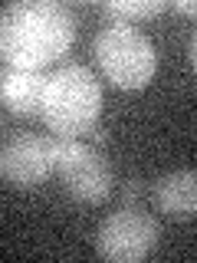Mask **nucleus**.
Returning a JSON list of instances; mask_svg holds the SVG:
<instances>
[{"mask_svg": "<svg viewBox=\"0 0 197 263\" xmlns=\"http://www.w3.org/2000/svg\"><path fill=\"white\" fill-rule=\"evenodd\" d=\"M161 230L142 208H122L109 214L95 230V253L109 263H138L154 250Z\"/></svg>", "mask_w": 197, "mask_h": 263, "instance_id": "obj_5", "label": "nucleus"}, {"mask_svg": "<svg viewBox=\"0 0 197 263\" xmlns=\"http://www.w3.org/2000/svg\"><path fill=\"white\" fill-rule=\"evenodd\" d=\"M98 112H102V86L92 69L60 66L46 76L40 115L53 138H86L95 128Z\"/></svg>", "mask_w": 197, "mask_h": 263, "instance_id": "obj_2", "label": "nucleus"}, {"mask_svg": "<svg viewBox=\"0 0 197 263\" xmlns=\"http://www.w3.org/2000/svg\"><path fill=\"white\" fill-rule=\"evenodd\" d=\"M43 89H46L43 69H7L0 76V102L13 115H40Z\"/></svg>", "mask_w": 197, "mask_h": 263, "instance_id": "obj_8", "label": "nucleus"}, {"mask_svg": "<svg viewBox=\"0 0 197 263\" xmlns=\"http://www.w3.org/2000/svg\"><path fill=\"white\" fill-rule=\"evenodd\" d=\"M151 197L158 211L171 220H194L197 214V175L194 168H178L161 175L151 184Z\"/></svg>", "mask_w": 197, "mask_h": 263, "instance_id": "obj_7", "label": "nucleus"}, {"mask_svg": "<svg viewBox=\"0 0 197 263\" xmlns=\"http://www.w3.org/2000/svg\"><path fill=\"white\" fill-rule=\"evenodd\" d=\"M164 10H168L164 0H148V4H142V0H112V4L102 7V13L109 16L112 23H125V27H131V23H138V20H154V16H161Z\"/></svg>", "mask_w": 197, "mask_h": 263, "instance_id": "obj_9", "label": "nucleus"}, {"mask_svg": "<svg viewBox=\"0 0 197 263\" xmlns=\"http://www.w3.org/2000/svg\"><path fill=\"white\" fill-rule=\"evenodd\" d=\"M95 63L102 76L119 89H145L154 79L158 69V53L151 40L135 27L125 23H109L95 36Z\"/></svg>", "mask_w": 197, "mask_h": 263, "instance_id": "obj_3", "label": "nucleus"}, {"mask_svg": "<svg viewBox=\"0 0 197 263\" xmlns=\"http://www.w3.org/2000/svg\"><path fill=\"white\" fill-rule=\"evenodd\" d=\"M53 171L66 194L82 204H102L115 184L109 158L86 138H53Z\"/></svg>", "mask_w": 197, "mask_h": 263, "instance_id": "obj_4", "label": "nucleus"}, {"mask_svg": "<svg viewBox=\"0 0 197 263\" xmlns=\"http://www.w3.org/2000/svg\"><path fill=\"white\" fill-rule=\"evenodd\" d=\"M174 10H178L181 16H194L197 7H194V0H178V4H174Z\"/></svg>", "mask_w": 197, "mask_h": 263, "instance_id": "obj_10", "label": "nucleus"}, {"mask_svg": "<svg viewBox=\"0 0 197 263\" xmlns=\"http://www.w3.org/2000/svg\"><path fill=\"white\" fill-rule=\"evenodd\" d=\"M76 20L56 0H16L0 10V60L10 69H46L69 53Z\"/></svg>", "mask_w": 197, "mask_h": 263, "instance_id": "obj_1", "label": "nucleus"}, {"mask_svg": "<svg viewBox=\"0 0 197 263\" xmlns=\"http://www.w3.org/2000/svg\"><path fill=\"white\" fill-rule=\"evenodd\" d=\"M53 175V138L13 135L0 148V178L13 187H40Z\"/></svg>", "mask_w": 197, "mask_h": 263, "instance_id": "obj_6", "label": "nucleus"}]
</instances>
